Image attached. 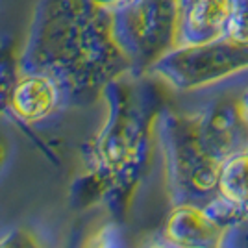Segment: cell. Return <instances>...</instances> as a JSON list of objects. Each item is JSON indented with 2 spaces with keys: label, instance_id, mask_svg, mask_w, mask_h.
Masks as SVG:
<instances>
[{
  "label": "cell",
  "instance_id": "obj_1",
  "mask_svg": "<svg viewBox=\"0 0 248 248\" xmlns=\"http://www.w3.org/2000/svg\"><path fill=\"white\" fill-rule=\"evenodd\" d=\"M130 63L117 43L113 13L93 0H39L21 71L50 76L63 96L98 89Z\"/></svg>",
  "mask_w": 248,
  "mask_h": 248
},
{
  "label": "cell",
  "instance_id": "obj_2",
  "mask_svg": "<svg viewBox=\"0 0 248 248\" xmlns=\"http://www.w3.org/2000/svg\"><path fill=\"white\" fill-rule=\"evenodd\" d=\"M178 0H132L113 13L117 43L130 62H152L178 35Z\"/></svg>",
  "mask_w": 248,
  "mask_h": 248
},
{
  "label": "cell",
  "instance_id": "obj_3",
  "mask_svg": "<svg viewBox=\"0 0 248 248\" xmlns=\"http://www.w3.org/2000/svg\"><path fill=\"white\" fill-rule=\"evenodd\" d=\"M62 96L60 85L50 76L33 71H19L10 94V108L19 119L33 123L48 117Z\"/></svg>",
  "mask_w": 248,
  "mask_h": 248
},
{
  "label": "cell",
  "instance_id": "obj_4",
  "mask_svg": "<svg viewBox=\"0 0 248 248\" xmlns=\"http://www.w3.org/2000/svg\"><path fill=\"white\" fill-rule=\"evenodd\" d=\"M228 19L230 0H189L178 35L187 45H202L213 37L215 30H226Z\"/></svg>",
  "mask_w": 248,
  "mask_h": 248
},
{
  "label": "cell",
  "instance_id": "obj_5",
  "mask_svg": "<svg viewBox=\"0 0 248 248\" xmlns=\"http://www.w3.org/2000/svg\"><path fill=\"white\" fill-rule=\"evenodd\" d=\"M217 220L197 207H182L170 218L169 233L186 248H217L220 239Z\"/></svg>",
  "mask_w": 248,
  "mask_h": 248
},
{
  "label": "cell",
  "instance_id": "obj_6",
  "mask_svg": "<svg viewBox=\"0 0 248 248\" xmlns=\"http://www.w3.org/2000/svg\"><path fill=\"white\" fill-rule=\"evenodd\" d=\"M218 195L224 204V213L233 217L248 215V152L226 157L218 167L217 178Z\"/></svg>",
  "mask_w": 248,
  "mask_h": 248
},
{
  "label": "cell",
  "instance_id": "obj_7",
  "mask_svg": "<svg viewBox=\"0 0 248 248\" xmlns=\"http://www.w3.org/2000/svg\"><path fill=\"white\" fill-rule=\"evenodd\" d=\"M19 58L11 45H0V109L4 106H10V94L13 83L19 76Z\"/></svg>",
  "mask_w": 248,
  "mask_h": 248
},
{
  "label": "cell",
  "instance_id": "obj_8",
  "mask_svg": "<svg viewBox=\"0 0 248 248\" xmlns=\"http://www.w3.org/2000/svg\"><path fill=\"white\" fill-rule=\"evenodd\" d=\"M226 31L237 45L248 43V0H230Z\"/></svg>",
  "mask_w": 248,
  "mask_h": 248
},
{
  "label": "cell",
  "instance_id": "obj_9",
  "mask_svg": "<svg viewBox=\"0 0 248 248\" xmlns=\"http://www.w3.org/2000/svg\"><path fill=\"white\" fill-rule=\"evenodd\" d=\"M93 2L98 8L109 11V13H115V11L123 10L124 6H128L132 0H93Z\"/></svg>",
  "mask_w": 248,
  "mask_h": 248
},
{
  "label": "cell",
  "instance_id": "obj_10",
  "mask_svg": "<svg viewBox=\"0 0 248 248\" xmlns=\"http://www.w3.org/2000/svg\"><path fill=\"white\" fill-rule=\"evenodd\" d=\"M245 108H247V111H248V94L245 96Z\"/></svg>",
  "mask_w": 248,
  "mask_h": 248
},
{
  "label": "cell",
  "instance_id": "obj_11",
  "mask_svg": "<svg viewBox=\"0 0 248 248\" xmlns=\"http://www.w3.org/2000/svg\"><path fill=\"white\" fill-rule=\"evenodd\" d=\"M187 2H189V0H187Z\"/></svg>",
  "mask_w": 248,
  "mask_h": 248
}]
</instances>
